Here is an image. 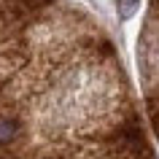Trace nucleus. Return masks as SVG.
I'll return each mask as SVG.
<instances>
[{
	"mask_svg": "<svg viewBox=\"0 0 159 159\" xmlns=\"http://www.w3.org/2000/svg\"><path fill=\"white\" fill-rule=\"evenodd\" d=\"M138 8H140V3L138 0H119L116 3V11H119V19H129L138 14Z\"/></svg>",
	"mask_w": 159,
	"mask_h": 159,
	"instance_id": "obj_1",
	"label": "nucleus"
},
{
	"mask_svg": "<svg viewBox=\"0 0 159 159\" xmlns=\"http://www.w3.org/2000/svg\"><path fill=\"white\" fill-rule=\"evenodd\" d=\"M14 132H16V124L14 121H0V143H8L11 138H14Z\"/></svg>",
	"mask_w": 159,
	"mask_h": 159,
	"instance_id": "obj_2",
	"label": "nucleus"
},
{
	"mask_svg": "<svg viewBox=\"0 0 159 159\" xmlns=\"http://www.w3.org/2000/svg\"><path fill=\"white\" fill-rule=\"evenodd\" d=\"M30 6H46V3H51V0H27Z\"/></svg>",
	"mask_w": 159,
	"mask_h": 159,
	"instance_id": "obj_3",
	"label": "nucleus"
}]
</instances>
